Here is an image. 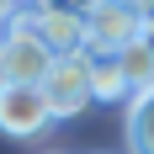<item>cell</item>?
Masks as SVG:
<instances>
[{
  "mask_svg": "<svg viewBox=\"0 0 154 154\" xmlns=\"http://www.w3.org/2000/svg\"><path fill=\"white\" fill-rule=\"evenodd\" d=\"M0 43H5V59H11V75L16 85H43L48 69H53V43L43 37V27H37V16L27 11V5H16L11 16H5V27H0Z\"/></svg>",
  "mask_w": 154,
  "mask_h": 154,
  "instance_id": "1",
  "label": "cell"
},
{
  "mask_svg": "<svg viewBox=\"0 0 154 154\" xmlns=\"http://www.w3.org/2000/svg\"><path fill=\"white\" fill-rule=\"evenodd\" d=\"M43 96L48 106H53V117H80V112L96 101L91 91V53H64V59H53V69H48L43 80Z\"/></svg>",
  "mask_w": 154,
  "mask_h": 154,
  "instance_id": "2",
  "label": "cell"
},
{
  "mask_svg": "<svg viewBox=\"0 0 154 154\" xmlns=\"http://www.w3.org/2000/svg\"><path fill=\"white\" fill-rule=\"evenodd\" d=\"M85 32H91L85 53H128L133 43H143V11H133L122 0H101L85 16Z\"/></svg>",
  "mask_w": 154,
  "mask_h": 154,
  "instance_id": "3",
  "label": "cell"
},
{
  "mask_svg": "<svg viewBox=\"0 0 154 154\" xmlns=\"http://www.w3.org/2000/svg\"><path fill=\"white\" fill-rule=\"evenodd\" d=\"M48 122H59V117L48 106L43 85H11V91L0 96V133H11V138H37V133H48Z\"/></svg>",
  "mask_w": 154,
  "mask_h": 154,
  "instance_id": "4",
  "label": "cell"
},
{
  "mask_svg": "<svg viewBox=\"0 0 154 154\" xmlns=\"http://www.w3.org/2000/svg\"><path fill=\"white\" fill-rule=\"evenodd\" d=\"M37 16V27H43V37L53 43V53H85L91 48V32H85V16L80 11H32Z\"/></svg>",
  "mask_w": 154,
  "mask_h": 154,
  "instance_id": "5",
  "label": "cell"
},
{
  "mask_svg": "<svg viewBox=\"0 0 154 154\" xmlns=\"http://www.w3.org/2000/svg\"><path fill=\"white\" fill-rule=\"evenodd\" d=\"M91 91H96V101H133V85H128V75H122V59L117 53H91Z\"/></svg>",
  "mask_w": 154,
  "mask_h": 154,
  "instance_id": "6",
  "label": "cell"
},
{
  "mask_svg": "<svg viewBox=\"0 0 154 154\" xmlns=\"http://www.w3.org/2000/svg\"><path fill=\"white\" fill-rule=\"evenodd\" d=\"M128 149L133 154H154V91L128 101Z\"/></svg>",
  "mask_w": 154,
  "mask_h": 154,
  "instance_id": "7",
  "label": "cell"
},
{
  "mask_svg": "<svg viewBox=\"0 0 154 154\" xmlns=\"http://www.w3.org/2000/svg\"><path fill=\"white\" fill-rule=\"evenodd\" d=\"M117 59H122V75H128V85H133V96L154 91V48L149 43H133L128 53H117Z\"/></svg>",
  "mask_w": 154,
  "mask_h": 154,
  "instance_id": "8",
  "label": "cell"
},
{
  "mask_svg": "<svg viewBox=\"0 0 154 154\" xmlns=\"http://www.w3.org/2000/svg\"><path fill=\"white\" fill-rule=\"evenodd\" d=\"M27 11H80V16H91L101 0H21Z\"/></svg>",
  "mask_w": 154,
  "mask_h": 154,
  "instance_id": "9",
  "label": "cell"
},
{
  "mask_svg": "<svg viewBox=\"0 0 154 154\" xmlns=\"http://www.w3.org/2000/svg\"><path fill=\"white\" fill-rule=\"evenodd\" d=\"M11 85H16V75H11V59H5V43H0V96L11 91Z\"/></svg>",
  "mask_w": 154,
  "mask_h": 154,
  "instance_id": "10",
  "label": "cell"
},
{
  "mask_svg": "<svg viewBox=\"0 0 154 154\" xmlns=\"http://www.w3.org/2000/svg\"><path fill=\"white\" fill-rule=\"evenodd\" d=\"M143 43H149V48H154V11H149V16H143Z\"/></svg>",
  "mask_w": 154,
  "mask_h": 154,
  "instance_id": "11",
  "label": "cell"
},
{
  "mask_svg": "<svg viewBox=\"0 0 154 154\" xmlns=\"http://www.w3.org/2000/svg\"><path fill=\"white\" fill-rule=\"evenodd\" d=\"M16 11V0H0V21H5V16H11Z\"/></svg>",
  "mask_w": 154,
  "mask_h": 154,
  "instance_id": "12",
  "label": "cell"
}]
</instances>
